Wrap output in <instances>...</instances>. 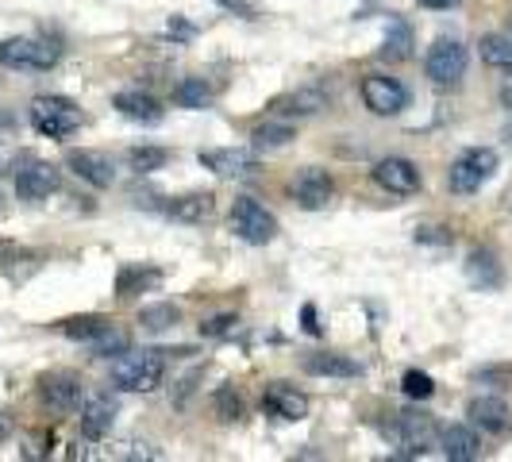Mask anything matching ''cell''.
Instances as JSON below:
<instances>
[{"instance_id": "cell-4", "label": "cell", "mask_w": 512, "mask_h": 462, "mask_svg": "<svg viewBox=\"0 0 512 462\" xmlns=\"http://www.w3.org/2000/svg\"><path fill=\"white\" fill-rule=\"evenodd\" d=\"M231 231L251 247H266L278 235V220H274V212H266V205H258L255 197H239L231 205Z\"/></svg>"}, {"instance_id": "cell-30", "label": "cell", "mask_w": 512, "mask_h": 462, "mask_svg": "<svg viewBox=\"0 0 512 462\" xmlns=\"http://www.w3.org/2000/svg\"><path fill=\"white\" fill-rule=\"evenodd\" d=\"M166 158H170L166 147H131L128 166L135 170V174H154V170H162V166H166Z\"/></svg>"}, {"instance_id": "cell-36", "label": "cell", "mask_w": 512, "mask_h": 462, "mask_svg": "<svg viewBox=\"0 0 512 462\" xmlns=\"http://www.w3.org/2000/svg\"><path fill=\"white\" fill-rule=\"evenodd\" d=\"M301 324H305L308 335H320L324 328H320V316H316V305H305L301 308Z\"/></svg>"}, {"instance_id": "cell-41", "label": "cell", "mask_w": 512, "mask_h": 462, "mask_svg": "<svg viewBox=\"0 0 512 462\" xmlns=\"http://www.w3.org/2000/svg\"><path fill=\"white\" fill-rule=\"evenodd\" d=\"M505 135H509V143H512V128H509V131H505Z\"/></svg>"}, {"instance_id": "cell-17", "label": "cell", "mask_w": 512, "mask_h": 462, "mask_svg": "<svg viewBox=\"0 0 512 462\" xmlns=\"http://www.w3.org/2000/svg\"><path fill=\"white\" fill-rule=\"evenodd\" d=\"M116 424V401L108 393H93L81 401V432L85 439H104Z\"/></svg>"}, {"instance_id": "cell-32", "label": "cell", "mask_w": 512, "mask_h": 462, "mask_svg": "<svg viewBox=\"0 0 512 462\" xmlns=\"http://www.w3.org/2000/svg\"><path fill=\"white\" fill-rule=\"evenodd\" d=\"M212 412H216V416H220L224 424L239 420V416H243V401H239V393H235L231 385L216 389V393H212Z\"/></svg>"}, {"instance_id": "cell-18", "label": "cell", "mask_w": 512, "mask_h": 462, "mask_svg": "<svg viewBox=\"0 0 512 462\" xmlns=\"http://www.w3.org/2000/svg\"><path fill=\"white\" fill-rule=\"evenodd\" d=\"M262 405L274 412L278 420H305L308 416V397L301 393V389H293V385H285V382L266 385Z\"/></svg>"}, {"instance_id": "cell-13", "label": "cell", "mask_w": 512, "mask_h": 462, "mask_svg": "<svg viewBox=\"0 0 512 462\" xmlns=\"http://www.w3.org/2000/svg\"><path fill=\"white\" fill-rule=\"evenodd\" d=\"M374 181L382 185L385 193H397V197H409L420 189V170L409 158H382L374 166Z\"/></svg>"}, {"instance_id": "cell-31", "label": "cell", "mask_w": 512, "mask_h": 462, "mask_svg": "<svg viewBox=\"0 0 512 462\" xmlns=\"http://www.w3.org/2000/svg\"><path fill=\"white\" fill-rule=\"evenodd\" d=\"M385 58H409L412 54V27L401 24V20H393L389 31H385Z\"/></svg>"}, {"instance_id": "cell-10", "label": "cell", "mask_w": 512, "mask_h": 462, "mask_svg": "<svg viewBox=\"0 0 512 462\" xmlns=\"http://www.w3.org/2000/svg\"><path fill=\"white\" fill-rule=\"evenodd\" d=\"M197 158L216 178H243L258 170V151H243V147H216V151H201Z\"/></svg>"}, {"instance_id": "cell-14", "label": "cell", "mask_w": 512, "mask_h": 462, "mask_svg": "<svg viewBox=\"0 0 512 462\" xmlns=\"http://www.w3.org/2000/svg\"><path fill=\"white\" fill-rule=\"evenodd\" d=\"M54 189H58V166H51V162H27L16 174L20 201H47Z\"/></svg>"}, {"instance_id": "cell-12", "label": "cell", "mask_w": 512, "mask_h": 462, "mask_svg": "<svg viewBox=\"0 0 512 462\" xmlns=\"http://www.w3.org/2000/svg\"><path fill=\"white\" fill-rule=\"evenodd\" d=\"M466 416H470L474 428H482L489 436H505L512 424V412H509V405H505V397H493V393L474 397V401L466 405Z\"/></svg>"}, {"instance_id": "cell-7", "label": "cell", "mask_w": 512, "mask_h": 462, "mask_svg": "<svg viewBox=\"0 0 512 462\" xmlns=\"http://www.w3.org/2000/svg\"><path fill=\"white\" fill-rule=\"evenodd\" d=\"M62 51L47 39H4L0 43V66L8 70H54Z\"/></svg>"}, {"instance_id": "cell-8", "label": "cell", "mask_w": 512, "mask_h": 462, "mask_svg": "<svg viewBox=\"0 0 512 462\" xmlns=\"http://www.w3.org/2000/svg\"><path fill=\"white\" fill-rule=\"evenodd\" d=\"M39 401L51 412H58V416H66V412L81 409L85 385H81V378L70 374V370H51V374L39 378Z\"/></svg>"}, {"instance_id": "cell-16", "label": "cell", "mask_w": 512, "mask_h": 462, "mask_svg": "<svg viewBox=\"0 0 512 462\" xmlns=\"http://www.w3.org/2000/svg\"><path fill=\"white\" fill-rule=\"evenodd\" d=\"M66 166H70L81 181H89L93 189H108V185L116 181V166H112V158L101 151H70L66 154Z\"/></svg>"}, {"instance_id": "cell-1", "label": "cell", "mask_w": 512, "mask_h": 462, "mask_svg": "<svg viewBox=\"0 0 512 462\" xmlns=\"http://www.w3.org/2000/svg\"><path fill=\"white\" fill-rule=\"evenodd\" d=\"M166 378V351L154 347H124L112 359V382L128 393H151Z\"/></svg>"}, {"instance_id": "cell-20", "label": "cell", "mask_w": 512, "mask_h": 462, "mask_svg": "<svg viewBox=\"0 0 512 462\" xmlns=\"http://www.w3.org/2000/svg\"><path fill=\"white\" fill-rule=\"evenodd\" d=\"M112 104L120 108V116H128L135 124H162V104L143 89H124V93H116Z\"/></svg>"}, {"instance_id": "cell-23", "label": "cell", "mask_w": 512, "mask_h": 462, "mask_svg": "<svg viewBox=\"0 0 512 462\" xmlns=\"http://www.w3.org/2000/svg\"><path fill=\"white\" fill-rule=\"evenodd\" d=\"M324 108H328V97L320 89H297V93H289L282 101H274L278 116H316Z\"/></svg>"}, {"instance_id": "cell-26", "label": "cell", "mask_w": 512, "mask_h": 462, "mask_svg": "<svg viewBox=\"0 0 512 462\" xmlns=\"http://www.w3.org/2000/svg\"><path fill=\"white\" fill-rule=\"evenodd\" d=\"M178 320H181V308L170 305V301L139 308V328L151 335H162V332H170V328H178Z\"/></svg>"}, {"instance_id": "cell-3", "label": "cell", "mask_w": 512, "mask_h": 462, "mask_svg": "<svg viewBox=\"0 0 512 462\" xmlns=\"http://www.w3.org/2000/svg\"><path fill=\"white\" fill-rule=\"evenodd\" d=\"M31 128L47 139H66L81 128V108L70 97H35L31 101Z\"/></svg>"}, {"instance_id": "cell-6", "label": "cell", "mask_w": 512, "mask_h": 462, "mask_svg": "<svg viewBox=\"0 0 512 462\" xmlns=\"http://www.w3.org/2000/svg\"><path fill=\"white\" fill-rule=\"evenodd\" d=\"M470 66V51L462 47L459 39H436L428 54H424V74L432 77V85H459L462 74Z\"/></svg>"}, {"instance_id": "cell-38", "label": "cell", "mask_w": 512, "mask_h": 462, "mask_svg": "<svg viewBox=\"0 0 512 462\" xmlns=\"http://www.w3.org/2000/svg\"><path fill=\"white\" fill-rule=\"evenodd\" d=\"M420 4H424V8H455L459 0H420Z\"/></svg>"}, {"instance_id": "cell-37", "label": "cell", "mask_w": 512, "mask_h": 462, "mask_svg": "<svg viewBox=\"0 0 512 462\" xmlns=\"http://www.w3.org/2000/svg\"><path fill=\"white\" fill-rule=\"evenodd\" d=\"M12 436V416L8 412H0V447H4V439Z\"/></svg>"}, {"instance_id": "cell-24", "label": "cell", "mask_w": 512, "mask_h": 462, "mask_svg": "<svg viewBox=\"0 0 512 462\" xmlns=\"http://www.w3.org/2000/svg\"><path fill=\"white\" fill-rule=\"evenodd\" d=\"M166 212H170L174 220H181V224H201V220L212 216V193H185V197H174V201L166 205Z\"/></svg>"}, {"instance_id": "cell-21", "label": "cell", "mask_w": 512, "mask_h": 462, "mask_svg": "<svg viewBox=\"0 0 512 462\" xmlns=\"http://www.w3.org/2000/svg\"><path fill=\"white\" fill-rule=\"evenodd\" d=\"M305 370L312 378H362V366L335 351H312L305 355Z\"/></svg>"}, {"instance_id": "cell-2", "label": "cell", "mask_w": 512, "mask_h": 462, "mask_svg": "<svg viewBox=\"0 0 512 462\" xmlns=\"http://www.w3.org/2000/svg\"><path fill=\"white\" fill-rule=\"evenodd\" d=\"M497 166H501V158H497L493 147H470V151H462L459 158L451 162L447 185H451V193L470 197V193H478V189L497 174Z\"/></svg>"}, {"instance_id": "cell-39", "label": "cell", "mask_w": 512, "mask_h": 462, "mask_svg": "<svg viewBox=\"0 0 512 462\" xmlns=\"http://www.w3.org/2000/svg\"><path fill=\"white\" fill-rule=\"evenodd\" d=\"M501 104L512 112V81H509V85H501Z\"/></svg>"}, {"instance_id": "cell-28", "label": "cell", "mask_w": 512, "mask_h": 462, "mask_svg": "<svg viewBox=\"0 0 512 462\" xmlns=\"http://www.w3.org/2000/svg\"><path fill=\"white\" fill-rule=\"evenodd\" d=\"M478 51H482V62H486V66L512 74V35H482Z\"/></svg>"}, {"instance_id": "cell-35", "label": "cell", "mask_w": 512, "mask_h": 462, "mask_svg": "<svg viewBox=\"0 0 512 462\" xmlns=\"http://www.w3.org/2000/svg\"><path fill=\"white\" fill-rule=\"evenodd\" d=\"M416 243H436V247H447V243H451V231H443V228H416Z\"/></svg>"}, {"instance_id": "cell-5", "label": "cell", "mask_w": 512, "mask_h": 462, "mask_svg": "<svg viewBox=\"0 0 512 462\" xmlns=\"http://www.w3.org/2000/svg\"><path fill=\"white\" fill-rule=\"evenodd\" d=\"M393 439H397V447H401V455H405V459H424V455L439 443V428L428 412L409 409V412H401V416H397V424H393Z\"/></svg>"}, {"instance_id": "cell-22", "label": "cell", "mask_w": 512, "mask_h": 462, "mask_svg": "<svg viewBox=\"0 0 512 462\" xmlns=\"http://www.w3.org/2000/svg\"><path fill=\"white\" fill-rule=\"evenodd\" d=\"M116 324L108 320V316H70V320H62L58 324V332L66 335V339H77V343H97V339H104V335L112 332Z\"/></svg>"}, {"instance_id": "cell-27", "label": "cell", "mask_w": 512, "mask_h": 462, "mask_svg": "<svg viewBox=\"0 0 512 462\" xmlns=\"http://www.w3.org/2000/svg\"><path fill=\"white\" fill-rule=\"evenodd\" d=\"M158 282H162V274L151 270V266H124L120 278H116V293H120V297H135V293H143V289H154Z\"/></svg>"}, {"instance_id": "cell-34", "label": "cell", "mask_w": 512, "mask_h": 462, "mask_svg": "<svg viewBox=\"0 0 512 462\" xmlns=\"http://www.w3.org/2000/svg\"><path fill=\"white\" fill-rule=\"evenodd\" d=\"M239 328V316L235 312H220V316H208L205 324H201V335L205 339H224V335H231Z\"/></svg>"}, {"instance_id": "cell-25", "label": "cell", "mask_w": 512, "mask_h": 462, "mask_svg": "<svg viewBox=\"0 0 512 462\" xmlns=\"http://www.w3.org/2000/svg\"><path fill=\"white\" fill-rule=\"evenodd\" d=\"M212 85H208L205 77H181L178 85H174V104L178 108H189V112H201L212 104Z\"/></svg>"}, {"instance_id": "cell-9", "label": "cell", "mask_w": 512, "mask_h": 462, "mask_svg": "<svg viewBox=\"0 0 512 462\" xmlns=\"http://www.w3.org/2000/svg\"><path fill=\"white\" fill-rule=\"evenodd\" d=\"M362 101L374 116H401L409 108V89L389 74L362 77Z\"/></svg>"}, {"instance_id": "cell-33", "label": "cell", "mask_w": 512, "mask_h": 462, "mask_svg": "<svg viewBox=\"0 0 512 462\" xmlns=\"http://www.w3.org/2000/svg\"><path fill=\"white\" fill-rule=\"evenodd\" d=\"M401 389H405V397H412V401H428V397L436 393V382H432L424 370H405Z\"/></svg>"}, {"instance_id": "cell-40", "label": "cell", "mask_w": 512, "mask_h": 462, "mask_svg": "<svg viewBox=\"0 0 512 462\" xmlns=\"http://www.w3.org/2000/svg\"><path fill=\"white\" fill-rule=\"evenodd\" d=\"M220 4H228V8H239V12H247V16H255V12H251V8L243 4V0H220Z\"/></svg>"}, {"instance_id": "cell-29", "label": "cell", "mask_w": 512, "mask_h": 462, "mask_svg": "<svg viewBox=\"0 0 512 462\" xmlns=\"http://www.w3.org/2000/svg\"><path fill=\"white\" fill-rule=\"evenodd\" d=\"M251 143H255V151H282L293 143V128L289 124H262L251 131Z\"/></svg>"}, {"instance_id": "cell-19", "label": "cell", "mask_w": 512, "mask_h": 462, "mask_svg": "<svg viewBox=\"0 0 512 462\" xmlns=\"http://www.w3.org/2000/svg\"><path fill=\"white\" fill-rule=\"evenodd\" d=\"M466 282L478 285V289H501V282H505V266H501V258L493 255L489 247L470 251V255H466Z\"/></svg>"}, {"instance_id": "cell-11", "label": "cell", "mask_w": 512, "mask_h": 462, "mask_svg": "<svg viewBox=\"0 0 512 462\" xmlns=\"http://www.w3.org/2000/svg\"><path fill=\"white\" fill-rule=\"evenodd\" d=\"M293 197H297V205L308 208V212H320V208L332 205L335 197V181L328 170H316V166H308L297 174L293 181Z\"/></svg>"}, {"instance_id": "cell-15", "label": "cell", "mask_w": 512, "mask_h": 462, "mask_svg": "<svg viewBox=\"0 0 512 462\" xmlns=\"http://www.w3.org/2000/svg\"><path fill=\"white\" fill-rule=\"evenodd\" d=\"M439 455L447 462H474L482 459V439L474 428H466V424H451V428H443L439 432Z\"/></svg>"}]
</instances>
